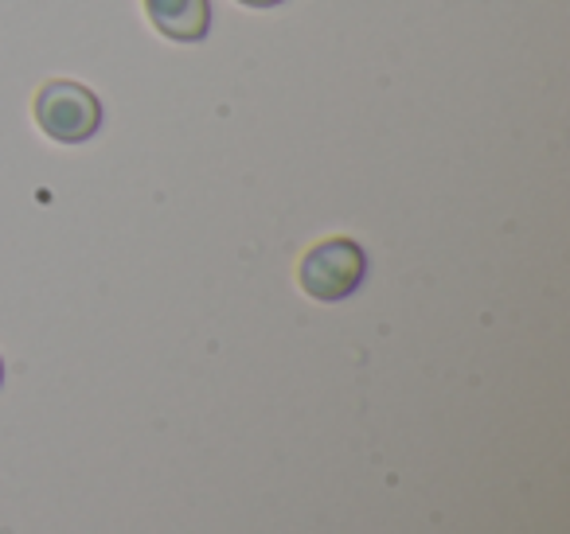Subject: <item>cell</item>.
Wrapping results in <instances>:
<instances>
[{"label":"cell","instance_id":"1","mask_svg":"<svg viewBox=\"0 0 570 534\" xmlns=\"http://www.w3.org/2000/svg\"><path fill=\"white\" fill-rule=\"evenodd\" d=\"M36 126L56 145H87L102 129V102L90 87L75 79H51L36 95Z\"/></svg>","mask_w":570,"mask_h":534},{"label":"cell","instance_id":"2","mask_svg":"<svg viewBox=\"0 0 570 534\" xmlns=\"http://www.w3.org/2000/svg\"><path fill=\"white\" fill-rule=\"evenodd\" d=\"M364 277H367V254L356 238H325L297 266L302 293L321 300V305L348 300L364 285Z\"/></svg>","mask_w":570,"mask_h":534},{"label":"cell","instance_id":"3","mask_svg":"<svg viewBox=\"0 0 570 534\" xmlns=\"http://www.w3.org/2000/svg\"><path fill=\"white\" fill-rule=\"evenodd\" d=\"M145 17L165 40L199 43L212 32V0H145Z\"/></svg>","mask_w":570,"mask_h":534},{"label":"cell","instance_id":"4","mask_svg":"<svg viewBox=\"0 0 570 534\" xmlns=\"http://www.w3.org/2000/svg\"><path fill=\"white\" fill-rule=\"evenodd\" d=\"M238 4H246V9H277L285 0H238Z\"/></svg>","mask_w":570,"mask_h":534},{"label":"cell","instance_id":"5","mask_svg":"<svg viewBox=\"0 0 570 534\" xmlns=\"http://www.w3.org/2000/svg\"><path fill=\"white\" fill-rule=\"evenodd\" d=\"M0 386H4V359H0Z\"/></svg>","mask_w":570,"mask_h":534}]
</instances>
